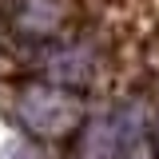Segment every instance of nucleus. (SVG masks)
I'll list each match as a JSON object with an SVG mask.
<instances>
[{
	"label": "nucleus",
	"mask_w": 159,
	"mask_h": 159,
	"mask_svg": "<svg viewBox=\"0 0 159 159\" xmlns=\"http://www.w3.org/2000/svg\"><path fill=\"white\" fill-rule=\"evenodd\" d=\"M16 116L20 123L32 131V135H64L72 131L80 119V96L64 92V88H44V84H32L16 96Z\"/></svg>",
	"instance_id": "nucleus-1"
},
{
	"label": "nucleus",
	"mask_w": 159,
	"mask_h": 159,
	"mask_svg": "<svg viewBox=\"0 0 159 159\" xmlns=\"http://www.w3.org/2000/svg\"><path fill=\"white\" fill-rule=\"evenodd\" d=\"M139 107H123L116 116H99L88 127V139L80 147V159H123L139 143Z\"/></svg>",
	"instance_id": "nucleus-2"
},
{
	"label": "nucleus",
	"mask_w": 159,
	"mask_h": 159,
	"mask_svg": "<svg viewBox=\"0 0 159 159\" xmlns=\"http://www.w3.org/2000/svg\"><path fill=\"white\" fill-rule=\"evenodd\" d=\"M4 16H8V24L16 28L20 36H48V32H56L60 20H64V12H60L56 0H12L8 8H4Z\"/></svg>",
	"instance_id": "nucleus-3"
},
{
	"label": "nucleus",
	"mask_w": 159,
	"mask_h": 159,
	"mask_svg": "<svg viewBox=\"0 0 159 159\" xmlns=\"http://www.w3.org/2000/svg\"><path fill=\"white\" fill-rule=\"evenodd\" d=\"M99 64V52L92 44H76V48H60L56 56H48V76L60 88H84Z\"/></svg>",
	"instance_id": "nucleus-4"
},
{
	"label": "nucleus",
	"mask_w": 159,
	"mask_h": 159,
	"mask_svg": "<svg viewBox=\"0 0 159 159\" xmlns=\"http://www.w3.org/2000/svg\"><path fill=\"white\" fill-rule=\"evenodd\" d=\"M155 143H159V123H155Z\"/></svg>",
	"instance_id": "nucleus-5"
}]
</instances>
